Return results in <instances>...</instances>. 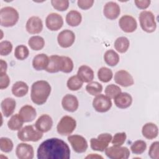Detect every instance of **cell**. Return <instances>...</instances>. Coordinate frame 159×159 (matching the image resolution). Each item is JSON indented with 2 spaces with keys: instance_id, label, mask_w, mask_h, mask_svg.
Here are the masks:
<instances>
[{
  "instance_id": "37",
  "label": "cell",
  "mask_w": 159,
  "mask_h": 159,
  "mask_svg": "<svg viewBox=\"0 0 159 159\" xmlns=\"http://www.w3.org/2000/svg\"><path fill=\"white\" fill-rule=\"evenodd\" d=\"M147 149V143L142 140H137L135 141L130 146V150L134 154L140 155L143 153Z\"/></svg>"
},
{
  "instance_id": "45",
  "label": "cell",
  "mask_w": 159,
  "mask_h": 159,
  "mask_svg": "<svg viewBox=\"0 0 159 159\" xmlns=\"http://www.w3.org/2000/svg\"><path fill=\"white\" fill-rule=\"evenodd\" d=\"M10 84V78L7 73H0V89H6Z\"/></svg>"
},
{
  "instance_id": "20",
  "label": "cell",
  "mask_w": 159,
  "mask_h": 159,
  "mask_svg": "<svg viewBox=\"0 0 159 159\" xmlns=\"http://www.w3.org/2000/svg\"><path fill=\"white\" fill-rule=\"evenodd\" d=\"M19 115L24 122H30L33 121L37 116L35 109L30 105L23 106L19 111Z\"/></svg>"
},
{
  "instance_id": "46",
  "label": "cell",
  "mask_w": 159,
  "mask_h": 159,
  "mask_svg": "<svg viewBox=\"0 0 159 159\" xmlns=\"http://www.w3.org/2000/svg\"><path fill=\"white\" fill-rule=\"evenodd\" d=\"M93 0H78L77 1L78 6L83 10H87L90 9L94 4Z\"/></svg>"
},
{
  "instance_id": "8",
  "label": "cell",
  "mask_w": 159,
  "mask_h": 159,
  "mask_svg": "<svg viewBox=\"0 0 159 159\" xmlns=\"http://www.w3.org/2000/svg\"><path fill=\"white\" fill-rule=\"evenodd\" d=\"M104 151L106 155L111 159H127L130 157V150L126 147L113 145Z\"/></svg>"
},
{
  "instance_id": "10",
  "label": "cell",
  "mask_w": 159,
  "mask_h": 159,
  "mask_svg": "<svg viewBox=\"0 0 159 159\" xmlns=\"http://www.w3.org/2000/svg\"><path fill=\"white\" fill-rule=\"evenodd\" d=\"M68 140L76 153H82L88 149V145L86 139L80 135H69Z\"/></svg>"
},
{
  "instance_id": "12",
  "label": "cell",
  "mask_w": 159,
  "mask_h": 159,
  "mask_svg": "<svg viewBox=\"0 0 159 159\" xmlns=\"http://www.w3.org/2000/svg\"><path fill=\"white\" fill-rule=\"evenodd\" d=\"M45 25L47 29L51 31L58 30L63 25V17L58 13H50L46 17Z\"/></svg>"
},
{
  "instance_id": "34",
  "label": "cell",
  "mask_w": 159,
  "mask_h": 159,
  "mask_svg": "<svg viewBox=\"0 0 159 159\" xmlns=\"http://www.w3.org/2000/svg\"><path fill=\"white\" fill-rule=\"evenodd\" d=\"M98 77L101 81L103 83H107L112 80L113 77V73L109 68L105 66L101 67L98 70Z\"/></svg>"
},
{
  "instance_id": "13",
  "label": "cell",
  "mask_w": 159,
  "mask_h": 159,
  "mask_svg": "<svg viewBox=\"0 0 159 159\" xmlns=\"http://www.w3.org/2000/svg\"><path fill=\"white\" fill-rule=\"evenodd\" d=\"M119 25L124 32L132 33L137 29V22L132 16L124 15L119 19Z\"/></svg>"
},
{
  "instance_id": "31",
  "label": "cell",
  "mask_w": 159,
  "mask_h": 159,
  "mask_svg": "<svg viewBox=\"0 0 159 159\" xmlns=\"http://www.w3.org/2000/svg\"><path fill=\"white\" fill-rule=\"evenodd\" d=\"M28 45L32 50L39 51L44 47L45 40L41 36L34 35L29 39Z\"/></svg>"
},
{
  "instance_id": "27",
  "label": "cell",
  "mask_w": 159,
  "mask_h": 159,
  "mask_svg": "<svg viewBox=\"0 0 159 159\" xmlns=\"http://www.w3.org/2000/svg\"><path fill=\"white\" fill-rule=\"evenodd\" d=\"M82 20V16L80 12L76 10L70 11L66 16V22L71 27L78 26Z\"/></svg>"
},
{
  "instance_id": "17",
  "label": "cell",
  "mask_w": 159,
  "mask_h": 159,
  "mask_svg": "<svg viewBox=\"0 0 159 159\" xmlns=\"http://www.w3.org/2000/svg\"><path fill=\"white\" fill-rule=\"evenodd\" d=\"M53 126L52 118L48 114L41 115L35 123V127L42 133H45L51 130Z\"/></svg>"
},
{
  "instance_id": "15",
  "label": "cell",
  "mask_w": 159,
  "mask_h": 159,
  "mask_svg": "<svg viewBox=\"0 0 159 159\" xmlns=\"http://www.w3.org/2000/svg\"><path fill=\"white\" fill-rule=\"evenodd\" d=\"M16 154L19 159H32L34 157L33 147L26 143H20L16 149Z\"/></svg>"
},
{
  "instance_id": "36",
  "label": "cell",
  "mask_w": 159,
  "mask_h": 159,
  "mask_svg": "<svg viewBox=\"0 0 159 159\" xmlns=\"http://www.w3.org/2000/svg\"><path fill=\"white\" fill-rule=\"evenodd\" d=\"M86 91L92 96H97L102 91V86L97 81H91L86 86Z\"/></svg>"
},
{
  "instance_id": "35",
  "label": "cell",
  "mask_w": 159,
  "mask_h": 159,
  "mask_svg": "<svg viewBox=\"0 0 159 159\" xmlns=\"http://www.w3.org/2000/svg\"><path fill=\"white\" fill-rule=\"evenodd\" d=\"M83 82L77 75H74L68 78L66 82L67 88L71 91H78L83 86Z\"/></svg>"
},
{
  "instance_id": "32",
  "label": "cell",
  "mask_w": 159,
  "mask_h": 159,
  "mask_svg": "<svg viewBox=\"0 0 159 159\" xmlns=\"http://www.w3.org/2000/svg\"><path fill=\"white\" fill-rule=\"evenodd\" d=\"M24 121L19 114H15L8 120L7 127L11 130H19L22 127Z\"/></svg>"
},
{
  "instance_id": "9",
  "label": "cell",
  "mask_w": 159,
  "mask_h": 159,
  "mask_svg": "<svg viewBox=\"0 0 159 159\" xmlns=\"http://www.w3.org/2000/svg\"><path fill=\"white\" fill-rule=\"evenodd\" d=\"M93 107L98 112H106L112 107L111 99L106 95L99 94L93 99Z\"/></svg>"
},
{
  "instance_id": "14",
  "label": "cell",
  "mask_w": 159,
  "mask_h": 159,
  "mask_svg": "<svg viewBox=\"0 0 159 159\" xmlns=\"http://www.w3.org/2000/svg\"><path fill=\"white\" fill-rule=\"evenodd\" d=\"M114 81L117 84L123 87L130 86L134 84L132 76L125 70H119L115 73Z\"/></svg>"
},
{
  "instance_id": "18",
  "label": "cell",
  "mask_w": 159,
  "mask_h": 159,
  "mask_svg": "<svg viewBox=\"0 0 159 159\" xmlns=\"http://www.w3.org/2000/svg\"><path fill=\"white\" fill-rule=\"evenodd\" d=\"M120 13V8L118 4L113 1L107 2L104 6L103 14L109 20L117 19Z\"/></svg>"
},
{
  "instance_id": "38",
  "label": "cell",
  "mask_w": 159,
  "mask_h": 159,
  "mask_svg": "<svg viewBox=\"0 0 159 159\" xmlns=\"http://www.w3.org/2000/svg\"><path fill=\"white\" fill-rule=\"evenodd\" d=\"M29 55V50L24 45H17L14 50V57L19 60L26 59Z\"/></svg>"
},
{
  "instance_id": "30",
  "label": "cell",
  "mask_w": 159,
  "mask_h": 159,
  "mask_svg": "<svg viewBox=\"0 0 159 159\" xmlns=\"http://www.w3.org/2000/svg\"><path fill=\"white\" fill-rule=\"evenodd\" d=\"M115 49L120 53H125L130 46L129 40L125 37H119L114 42Z\"/></svg>"
},
{
  "instance_id": "48",
  "label": "cell",
  "mask_w": 159,
  "mask_h": 159,
  "mask_svg": "<svg viewBox=\"0 0 159 159\" xmlns=\"http://www.w3.org/2000/svg\"><path fill=\"white\" fill-rule=\"evenodd\" d=\"M0 73H6L7 68V64L6 61L2 59L0 60Z\"/></svg>"
},
{
  "instance_id": "6",
  "label": "cell",
  "mask_w": 159,
  "mask_h": 159,
  "mask_svg": "<svg viewBox=\"0 0 159 159\" xmlns=\"http://www.w3.org/2000/svg\"><path fill=\"white\" fill-rule=\"evenodd\" d=\"M76 127V120L70 116H65L58 122L57 125V130L61 135H69L73 133Z\"/></svg>"
},
{
  "instance_id": "2",
  "label": "cell",
  "mask_w": 159,
  "mask_h": 159,
  "mask_svg": "<svg viewBox=\"0 0 159 159\" xmlns=\"http://www.w3.org/2000/svg\"><path fill=\"white\" fill-rule=\"evenodd\" d=\"M50 84L45 80L34 82L31 86L30 98L32 102L37 105L45 104L51 93Z\"/></svg>"
},
{
  "instance_id": "39",
  "label": "cell",
  "mask_w": 159,
  "mask_h": 159,
  "mask_svg": "<svg viewBox=\"0 0 159 159\" xmlns=\"http://www.w3.org/2000/svg\"><path fill=\"white\" fill-rule=\"evenodd\" d=\"M104 92L105 94L110 99H114L116 96L121 93V89L116 84H111L106 87Z\"/></svg>"
},
{
  "instance_id": "7",
  "label": "cell",
  "mask_w": 159,
  "mask_h": 159,
  "mask_svg": "<svg viewBox=\"0 0 159 159\" xmlns=\"http://www.w3.org/2000/svg\"><path fill=\"white\" fill-rule=\"evenodd\" d=\"M112 135L109 133L99 134L97 138H91L90 140V147L94 151L104 152L112 140Z\"/></svg>"
},
{
  "instance_id": "40",
  "label": "cell",
  "mask_w": 159,
  "mask_h": 159,
  "mask_svg": "<svg viewBox=\"0 0 159 159\" xmlns=\"http://www.w3.org/2000/svg\"><path fill=\"white\" fill-rule=\"evenodd\" d=\"M14 144L11 139L7 137H1L0 139V149L5 153H9L13 149Z\"/></svg>"
},
{
  "instance_id": "23",
  "label": "cell",
  "mask_w": 159,
  "mask_h": 159,
  "mask_svg": "<svg viewBox=\"0 0 159 159\" xmlns=\"http://www.w3.org/2000/svg\"><path fill=\"white\" fill-rule=\"evenodd\" d=\"M49 63V57L45 53L35 55L32 60V66L37 71L45 70Z\"/></svg>"
},
{
  "instance_id": "16",
  "label": "cell",
  "mask_w": 159,
  "mask_h": 159,
  "mask_svg": "<svg viewBox=\"0 0 159 159\" xmlns=\"http://www.w3.org/2000/svg\"><path fill=\"white\" fill-rule=\"evenodd\" d=\"M25 29L28 33L30 34H37L42 32L43 29V22L42 19L38 16H32L28 19Z\"/></svg>"
},
{
  "instance_id": "49",
  "label": "cell",
  "mask_w": 159,
  "mask_h": 159,
  "mask_svg": "<svg viewBox=\"0 0 159 159\" xmlns=\"http://www.w3.org/2000/svg\"><path fill=\"white\" fill-rule=\"evenodd\" d=\"M102 158V157L101 155H98L97 153H91L90 155H88V156L86 157V158Z\"/></svg>"
},
{
  "instance_id": "29",
  "label": "cell",
  "mask_w": 159,
  "mask_h": 159,
  "mask_svg": "<svg viewBox=\"0 0 159 159\" xmlns=\"http://www.w3.org/2000/svg\"><path fill=\"white\" fill-rule=\"evenodd\" d=\"M104 60L107 65L110 66H114L119 62L120 58L118 53L114 50H108L104 53Z\"/></svg>"
},
{
  "instance_id": "26",
  "label": "cell",
  "mask_w": 159,
  "mask_h": 159,
  "mask_svg": "<svg viewBox=\"0 0 159 159\" xmlns=\"http://www.w3.org/2000/svg\"><path fill=\"white\" fill-rule=\"evenodd\" d=\"M11 91L14 96L17 98H21L27 94L29 91V86L24 81H18L12 85Z\"/></svg>"
},
{
  "instance_id": "3",
  "label": "cell",
  "mask_w": 159,
  "mask_h": 159,
  "mask_svg": "<svg viewBox=\"0 0 159 159\" xmlns=\"http://www.w3.org/2000/svg\"><path fill=\"white\" fill-rule=\"evenodd\" d=\"M19 19L18 11L14 7L6 6L0 11V24L4 27H11L15 25Z\"/></svg>"
},
{
  "instance_id": "5",
  "label": "cell",
  "mask_w": 159,
  "mask_h": 159,
  "mask_svg": "<svg viewBox=\"0 0 159 159\" xmlns=\"http://www.w3.org/2000/svg\"><path fill=\"white\" fill-rule=\"evenodd\" d=\"M139 22L142 29L147 32L152 33L157 28L154 14L149 11H143L139 14Z\"/></svg>"
},
{
  "instance_id": "21",
  "label": "cell",
  "mask_w": 159,
  "mask_h": 159,
  "mask_svg": "<svg viewBox=\"0 0 159 159\" xmlns=\"http://www.w3.org/2000/svg\"><path fill=\"white\" fill-rule=\"evenodd\" d=\"M115 105L120 109H126L130 107L132 102L131 95L125 92H121L114 99Z\"/></svg>"
},
{
  "instance_id": "22",
  "label": "cell",
  "mask_w": 159,
  "mask_h": 159,
  "mask_svg": "<svg viewBox=\"0 0 159 159\" xmlns=\"http://www.w3.org/2000/svg\"><path fill=\"white\" fill-rule=\"evenodd\" d=\"M16 107V101L14 98H6L1 103V108L3 115L9 117L12 115Z\"/></svg>"
},
{
  "instance_id": "25",
  "label": "cell",
  "mask_w": 159,
  "mask_h": 159,
  "mask_svg": "<svg viewBox=\"0 0 159 159\" xmlns=\"http://www.w3.org/2000/svg\"><path fill=\"white\" fill-rule=\"evenodd\" d=\"M142 134L147 139L152 140L155 139L158 134V126L153 122H147L143 125Z\"/></svg>"
},
{
  "instance_id": "43",
  "label": "cell",
  "mask_w": 159,
  "mask_h": 159,
  "mask_svg": "<svg viewBox=\"0 0 159 159\" xmlns=\"http://www.w3.org/2000/svg\"><path fill=\"white\" fill-rule=\"evenodd\" d=\"M127 135L125 132H117L112 138L111 143L113 145L122 146L125 142Z\"/></svg>"
},
{
  "instance_id": "4",
  "label": "cell",
  "mask_w": 159,
  "mask_h": 159,
  "mask_svg": "<svg viewBox=\"0 0 159 159\" xmlns=\"http://www.w3.org/2000/svg\"><path fill=\"white\" fill-rule=\"evenodd\" d=\"M42 137L43 133L35 129L32 125L22 127L17 132L18 139L22 142H37Z\"/></svg>"
},
{
  "instance_id": "1",
  "label": "cell",
  "mask_w": 159,
  "mask_h": 159,
  "mask_svg": "<svg viewBox=\"0 0 159 159\" xmlns=\"http://www.w3.org/2000/svg\"><path fill=\"white\" fill-rule=\"evenodd\" d=\"M70 149L68 144L58 138H50L42 142L38 147V159H68Z\"/></svg>"
},
{
  "instance_id": "44",
  "label": "cell",
  "mask_w": 159,
  "mask_h": 159,
  "mask_svg": "<svg viewBox=\"0 0 159 159\" xmlns=\"http://www.w3.org/2000/svg\"><path fill=\"white\" fill-rule=\"evenodd\" d=\"M148 156L152 159H158L159 158V142L158 141L153 142L148 150Z\"/></svg>"
},
{
  "instance_id": "47",
  "label": "cell",
  "mask_w": 159,
  "mask_h": 159,
  "mask_svg": "<svg viewBox=\"0 0 159 159\" xmlns=\"http://www.w3.org/2000/svg\"><path fill=\"white\" fill-rule=\"evenodd\" d=\"M135 6L140 9H146L151 3L150 0H135L134 1Z\"/></svg>"
},
{
  "instance_id": "42",
  "label": "cell",
  "mask_w": 159,
  "mask_h": 159,
  "mask_svg": "<svg viewBox=\"0 0 159 159\" xmlns=\"http://www.w3.org/2000/svg\"><path fill=\"white\" fill-rule=\"evenodd\" d=\"M51 4L55 9L59 11H66L69 7L68 0H52Z\"/></svg>"
},
{
  "instance_id": "24",
  "label": "cell",
  "mask_w": 159,
  "mask_h": 159,
  "mask_svg": "<svg viewBox=\"0 0 159 159\" xmlns=\"http://www.w3.org/2000/svg\"><path fill=\"white\" fill-rule=\"evenodd\" d=\"M77 76L83 83H89L93 81L94 75L93 69L89 66L83 65L79 67Z\"/></svg>"
},
{
  "instance_id": "33",
  "label": "cell",
  "mask_w": 159,
  "mask_h": 159,
  "mask_svg": "<svg viewBox=\"0 0 159 159\" xmlns=\"http://www.w3.org/2000/svg\"><path fill=\"white\" fill-rule=\"evenodd\" d=\"M60 71L69 73L73 70V61L68 57L60 56Z\"/></svg>"
},
{
  "instance_id": "11",
  "label": "cell",
  "mask_w": 159,
  "mask_h": 159,
  "mask_svg": "<svg viewBox=\"0 0 159 159\" xmlns=\"http://www.w3.org/2000/svg\"><path fill=\"white\" fill-rule=\"evenodd\" d=\"M75 41V33L69 29H65L61 31L57 36L58 45L62 48L71 47Z\"/></svg>"
},
{
  "instance_id": "28",
  "label": "cell",
  "mask_w": 159,
  "mask_h": 159,
  "mask_svg": "<svg viewBox=\"0 0 159 159\" xmlns=\"http://www.w3.org/2000/svg\"><path fill=\"white\" fill-rule=\"evenodd\" d=\"M60 56L52 55L49 57V63L45 71L48 73H54L60 71Z\"/></svg>"
},
{
  "instance_id": "19",
  "label": "cell",
  "mask_w": 159,
  "mask_h": 159,
  "mask_svg": "<svg viewBox=\"0 0 159 159\" xmlns=\"http://www.w3.org/2000/svg\"><path fill=\"white\" fill-rule=\"evenodd\" d=\"M61 106L65 111L70 112H74L78 108L79 102L78 98L75 96L67 94L62 98Z\"/></svg>"
},
{
  "instance_id": "41",
  "label": "cell",
  "mask_w": 159,
  "mask_h": 159,
  "mask_svg": "<svg viewBox=\"0 0 159 159\" xmlns=\"http://www.w3.org/2000/svg\"><path fill=\"white\" fill-rule=\"evenodd\" d=\"M12 44L10 41L2 40L0 42V55L6 56L10 54L12 50Z\"/></svg>"
}]
</instances>
